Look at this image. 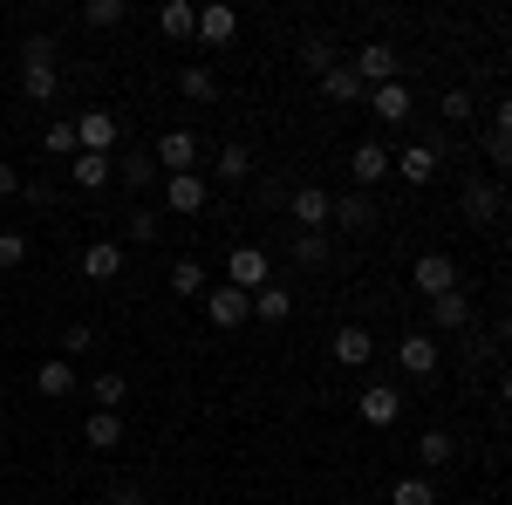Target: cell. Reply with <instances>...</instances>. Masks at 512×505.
<instances>
[{
  "label": "cell",
  "mask_w": 512,
  "mask_h": 505,
  "mask_svg": "<svg viewBox=\"0 0 512 505\" xmlns=\"http://www.w3.org/2000/svg\"><path fill=\"white\" fill-rule=\"evenodd\" d=\"M21 89H28L35 103H55L62 69H55V41H48V35H28V41H21Z\"/></svg>",
  "instance_id": "obj_1"
},
{
  "label": "cell",
  "mask_w": 512,
  "mask_h": 505,
  "mask_svg": "<svg viewBox=\"0 0 512 505\" xmlns=\"http://www.w3.org/2000/svg\"><path fill=\"white\" fill-rule=\"evenodd\" d=\"M226 287H239V294L274 287V260H267L260 246H233V260H226Z\"/></svg>",
  "instance_id": "obj_2"
},
{
  "label": "cell",
  "mask_w": 512,
  "mask_h": 505,
  "mask_svg": "<svg viewBox=\"0 0 512 505\" xmlns=\"http://www.w3.org/2000/svg\"><path fill=\"white\" fill-rule=\"evenodd\" d=\"M396 62H403V55H396L390 41H362V48L349 55V69L362 76V89H383V82H396Z\"/></svg>",
  "instance_id": "obj_3"
},
{
  "label": "cell",
  "mask_w": 512,
  "mask_h": 505,
  "mask_svg": "<svg viewBox=\"0 0 512 505\" xmlns=\"http://www.w3.org/2000/svg\"><path fill=\"white\" fill-rule=\"evenodd\" d=\"M205 314H212V328H246V314H253V294H239V287H205Z\"/></svg>",
  "instance_id": "obj_4"
},
{
  "label": "cell",
  "mask_w": 512,
  "mask_h": 505,
  "mask_svg": "<svg viewBox=\"0 0 512 505\" xmlns=\"http://www.w3.org/2000/svg\"><path fill=\"white\" fill-rule=\"evenodd\" d=\"M396 171V157L383 151V144H355L349 151V178H355V192H369V185H383Z\"/></svg>",
  "instance_id": "obj_5"
},
{
  "label": "cell",
  "mask_w": 512,
  "mask_h": 505,
  "mask_svg": "<svg viewBox=\"0 0 512 505\" xmlns=\"http://www.w3.org/2000/svg\"><path fill=\"white\" fill-rule=\"evenodd\" d=\"M328 212H335V198L321 192V185H301V192L287 198V219H294L301 233H321V226H328Z\"/></svg>",
  "instance_id": "obj_6"
},
{
  "label": "cell",
  "mask_w": 512,
  "mask_h": 505,
  "mask_svg": "<svg viewBox=\"0 0 512 505\" xmlns=\"http://www.w3.org/2000/svg\"><path fill=\"white\" fill-rule=\"evenodd\" d=\"M458 205H465V219H472V226H492V219L506 212V192H499L492 178H472V185L458 192Z\"/></svg>",
  "instance_id": "obj_7"
},
{
  "label": "cell",
  "mask_w": 512,
  "mask_h": 505,
  "mask_svg": "<svg viewBox=\"0 0 512 505\" xmlns=\"http://www.w3.org/2000/svg\"><path fill=\"white\" fill-rule=\"evenodd\" d=\"M410 280H417V294H424V301H437V294H451V287H458V267H451V253H424V260L410 267Z\"/></svg>",
  "instance_id": "obj_8"
},
{
  "label": "cell",
  "mask_w": 512,
  "mask_h": 505,
  "mask_svg": "<svg viewBox=\"0 0 512 505\" xmlns=\"http://www.w3.org/2000/svg\"><path fill=\"white\" fill-rule=\"evenodd\" d=\"M76 144L96 151V157H110L117 151V117H110V110H82L76 117Z\"/></svg>",
  "instance_id": "obj_9"
},
{
  "label": "cell",
  "mask_w": 512,
  "mask_h": 505,
  "mask_svg": "<svg viewBox=\"0 0 512 505\" xmlns=\"http://www.w3.org/2000/svg\"><path fill=\"white\" fill-rule=\"evenodd\" d=\"M205 178H198V171H171V178H164V205H171V212H185V219H192V212H205Z\"/></svg>",
  "instance_id": "obj_10"
},
{
  "label": "cell",
  "mask_w": 512,
  "mask_h": 505,
  "mask_svg": "<svg viewBox=\"0 0 512 505\" xmlns=\"http://www.w3.org/2000/svg\"><path fill=\"white\" fill-rule=\"evenodd\" d=\"M151 157L164 164V178H171V171H198V137H192V130H164Z\"/></svg>",
  "instance_id": "obj_11"
},
{
  "label": "cell",
  "mask_w": 512,
  "mask_h": 505,
  "mask_svg": "<svg viewBox=\"0 0 512 505\" xmlns=\"http://www.w3.org/2000/svg\"><path fill=\"white\" fill-rule=\"evenodd\" d=\"M82 273H89L96 287H110V280L123 273V246L117 239H89V246H82Z\"/></svg>",
  "instance_id": "obj_12"
},
{
  "label": "cell",
  "mask_w": 512,
  "mask_h": 505,
  "mask_svg": "<svg viewBox=\"0 0 512 505\" xmlns=\"http://www.w3.org/2000/svg\"><path fill=\"white\" fill-rule=\"evenodd\" d=\"M396 417H403V389H390V383H369V389H362V424L390 430Z\"/></svg>",
  "instance_id": "obj_13"
},
{
  "label": "cell",
  "mask_w": 512,
  "mask_h": 505,
  "mask_svg": "<svg viewBox=\"0 0 512 505\" xmlns=\"http://www.w3.org/2000/svg\"><path fill=\"white\" fill-rule=\"evenodd\" d=\"M328 355H335V362H342V369H362V362H369V355H376V335H369V328H335V342H328Z\"/></svg>",
  "instance_id": "obj_14"
},
{
  "label": "cell",
  "mask_w": 512,
  "mask_h": 505,
  "mask_svg": "<svg viewBox=\"0 0 512 505\" xmlns=\"http://www.w3.org/2000/svg\"><path fill=\"white\" fill-rule=\"evenodd\" d=\"M396 362H403V376H437V342L417 328V335L396 342Z\"/></svg>",
  "instance_id": "obj_15"
},
{
  "label": "cell",
  "mask_w": 512,
  "mask_h": 505,
  "mask_svg": "<svg viewBox=\"0 0 512 505\" xmlns=\"http://www.w3.org/2000/svg\"><path fill=\"white\" fill-rule=\"evenodd\" d=\"M437 164H444V157H437L431 144H410V151H396V178H403V185H431Z\"/></svg>",
  "instance_id": "obj_16"
},
{
  "label": "cell",
  "mask_w": 512,
  "mask_h": 505,
  "mask_svg": "<svg viewBox=\"0 0 512 505\" xmlns=\"http://www.w3.org/2000/svg\"><path fill=\"white\" fill-rule=\"evenodd\" d=\"M328 219H335V226H349V233H369V226H376V198H369V192H342Z\"/></svg>",
  "instance_id": "obj_17"
},
{
  "label": "cell",
  "mask_w": 512,
  "mask_h": 505,
  "mask_svg": "<svg viewBox=\"0 0 512 505\" xmlns=\"http://www.w3.org/2000/svg\"><path fill=\"white\" fill-rule=\"evenodd\" d=\"M117 178H123V192H151V185H158V157L151 151H123Z\"/></svg>",
  "instance_id": "obj_18"
},
{
  "label": "cell",
  "mask_w": 512,
  "mask_h": 505,
  "mask_svg": "<svg viewBox=\"0 0 512 505\" xmlns=\"http://www.w3.org/2000/svg\"><path fill=\"white\" fill-rule=\"evenodd\" d=\"M233 35H239L233 7H198V41H205V48H226Z\"/></svg>",
  "instance_id": "obj_19"
},
{
  "label": "cell",
  "mask_w": 512,
  "mask_h": 505,
  "mask_svg": "<svg viewBox=\"0 0 512 505\" xmlns=\"http://www.w3.org/2000/svg\"><path fill=\"white\" fill-rule=\"evenodd\" d=\"M369 117H383L396 130V123L410 117V89L403 82H383V89H369Z\"/></svg>",
  "instance_id": "obj_20"
},
{
  "label": "cell",
  "mask_w": 512,
  "mask_h": 505,
  "mask_svg": "<svg viewBox=\"0 0 512 505\" xmlns=\"http://www.w3.org/2000/svg\"><path fill=\"white\" fill-rule=\"evenodd\" d=\"M321 96H328V103H369V89H362V76H355L349 62H335V69L321 76Z\"/></svg>",
  "instance_id": "obj_21"
},
{
  "label": "cell",
  "mask_w": 512,
  "mask_h": 505,
  "mask_svg": "<svg viewBox=\"0 0 512 505\" xmlns=\"http://www.w3.org/2000/svg\"><path fill=\"white\" fill-rule=\"evenodd\" d=\"M158 28L171 41H198V7H192V0H164V7H158Z\"/></svg>",
  "instance_id": "obj_22"
},
{
  "label": "cell",
  "mask_w": 512,
  "mask_h": 505,
  "mask_svg": "<svg viewBox=\"0 0 512 505\" xmlns=\"http://www.w3.org/2000/svg\"><path fill=\"white\" fill-rule=\"evenodd\" d=\"M35 389H41V396H48V403H62V396L76 389V369H69L62 355H48V362H41V369H35Z\"/></svg>",
  "instance_id": "obj_23"
},
{
  "label": "cell",
  "mask_w": 512,
  "mask_h": 505,
  "mask_svg": "<svg viewBox=\"0 0 512 505\" xmlns=\"http://www.w3.org/2000/svg\"><path fill=\"white\" fill-rule=\"evenodd\" d=\"M110 171H117V164H110V157H96V151H76V164H69V178H76L82 192H103V185H110Z\"/></svg>",
  "instance_id": "obj_24"
},
{
  "label": "cell",
  "mask_w": 512,
  "mask_h": 505,
  "mask_svg": "<svg viewBox=\"0 0 512 505\" xmlns=\"http://www.w3.org/2000/svg\"><path fill=\"white\" fill-rule=\"evenodd\" d=\"M82 437H89L96 451H117V444H123V417H117V410H89V424H82Z\"/></svg>",
  "instance_id": "obj_25"
},
{
  "label": "cell",
  "mask_w": 512,
  "mask_h": 505,
  "mask_svg": "<svg viewBox=\"0 0 512 505\" xmlns=\"http://www.w3.org/2000/svg\"><path fill=\"white\" fill-rule=\"evenodd\" d=\"M178 89H185L192 103H219V76H212L205 62H185V69H178Z\"/></svg>",
  "instance_id": "obj_26"
},
{
  "label": "cell",
  "mask_w": 512,
  "mask_h": 505,
  "mask_svg": "<svg viewBox=\"0 0 512 505\" xmlns=\"http://www.w3.org/2000/svg\"><path fill=\"white\" fill-rule=\"evenodd\" d=\"M465 321H472V301H465L458 287H451V294H437V301H431V328H465Z\"/></svg>",
  "instance_id": "obj_27"
},
{
  "label": "cell",
  "mask_w": 512,
  "mask_h": 505,
  "mask_svg": "<svg viewBox=\"0 0 512 505\" xmlns=\"http://www.w3.org/2000/svg\"><path fill=\"white\" fill-rule=\"evenodd\" d=\"M390 505H437V485L424 478V471H410V478L390 485Z\"/></svg>",
  "instance_id": "obj_28"
},
{
  "label": "cell",
  "mask_w": 512,
  "mask_h": 505,
  "mask_svg": "<svg viewBox=\"0 0 512 505\" xmlns=\"http://www.w3.org/2000/svg\"><path fill=\"white\" fill-rule=\"evenodd\" d=\"M41 151H48V157H69V164H76V151H82V144H76V123L55 117L48 130H41Z\"/></svg>",
  "instance_id": "obj_29"
},
{
  "label": "cell",
  "mask_w": 512,
  "mask_h": 505,
  "mask_svg": "<svg viewBox=\"0 0 512 505\" xmlns=\"http://www.w3.org/2000/svg\"><path fill=\"white\" fill-rule=\"evenodd\" d=\"M451 451H458V437H451V430H424V437H417V458H424V471L451 465Z\"/></svg>",
  "instance_id": "obj_30"
},
{
  "label": "cell",
  "mask_w": 512,
  "mask_h": 505,
  "mask_svg": "<svg viewBox=\"0 0 512 505\" xmlns=\"http://www.w3.org/2000/svg\"><path fill=\"white\" fill-rule=\"evenodd\" d=\"M253 314H260V321H287V314H294V294H287V287H260V294H253Z\"/></svg>",
  "instance_id": "obj_31"
},
{
  "label": "cell",
  "mask_w": 512,
  "mask_h": 505,
  "mask_svg": "<svg viewBox=\"0 0 512 505\" xmlns=\"http://www.w3.org/2000/svg\"><path fill=\"white\" fill-rule=\"evenodd\" d=\"M89 396H96V410H117L123 396H130V383H123L117 369H103V376H96V383H89Z\"/></svg>",
  "instance_id": "obj_32"
},
{
  "label": "cell",
  "mask_w": 512,
  "mask_h": 505,
  "mask_svg": "<svg viewBox=\"0 0 512 505\" xmlns=\"http://www.w3.org/2000/svg\"><path fill=\"white\" fill-rule=\"evenodd\" d=\"M219 178H226V185L253 178V157H246V144H226V151H219Z\"/></svg>",
  "instance_id": "obj_33"
},
{
  "label": "cell",
  "mask_w": 512,
  "mask_h": 505,
  "mask_svg": "<svg viewBox=\"0 0 512 505\" xmlns=\"http://www.w3.org/2000/svg\"><path fill=\"white\" fill-rule=\"evenodd\" d=\"M171 294H205V267L198 260H171Z\"/></svg>",
  "instance_id": "obj_34"
},
{
  "label": "cell",
  "mask_w": 512,
  "mask_h": 505,
  "mask_svg": "<svg viewBox=\"0 0 512 505\" xmlns=\"http://www.w3.org/2000/svg\"><path fill=\"white\" fill-rule=\"evenodd\" d=\"M28 260V233H14V226H0V273H14Z\"/></svg>",
  "instance_id": "obj_35"
},
{
  "label": "cell",
  "mask_w": 512,
  "mask_h": 505,
  "mask_svg": "<svg viewBox=\"0 0 512 505\" xmlns=\"http://www.w3.org/2000/svg\"><path fill=\"white\" fill-rule=\"evenodd\" d=\"M123 14H130L123 0H89V7H82V21H89V28H117Z\"/></svg>",
  "instance_id": "obj_36"
},
{
  "label": "cell",
  "mask_w": 512,
  "mask_h": 505,
  "mask_svg": "<svg viewBox=\"0 0 512 505\" xmlns=\"http://www.w3.org/2000/svg\"><path fill=\"white\" fill-rule=\"evenodd\" d=\"M89 349H96V328H89V321L62 328V362H69V355H89Z\"/></svg>",
  "instance_id": "obj_37"
},
{
  "label": "cell",
  "mask_w": 512,
  "mask_h": 505,
  "mask_svg": "<svg viewBox=\"0 0 512 505\" xmlns=\"http://www.w3.org/2000/svg\"><path fill=\"white\" fill-rule=\"evenodd\" d=\"M294 260H301V267H321V260H328V239H321V233H301V239H294Z\"/></svg>",
  "instance_id": "obj_38"
},
{
  "label": "cell",
  "mask_w": 512,
  "mask_h": 505,
  "mask_svg": "<svg viewBox=\"0 0 512 505\" xmlns=\"http://www.w3.org/2000/svg\"><path fill=\"white\" fill-rule=\"evenodd\" d=\"M301 62H308V69H315V76H328V69H335V62H342V55H335V48H328V41H308V48H301Z\"/></svg>",
  "instance_id": "obj_39"
},
{
  "label": "cell",
  "mask_w": 512,
  "mask_h": 505,
  "mask_svg": "<svg viewBox=\"0 0 512 505\" xmlns=\"http://www.w3.org/2000/svg\"><path fill=\"white\" fill-rule=\"evenodd\" d=\"M123 239L151 246V239H158V219H151V212H130V219H123Z\"/></svg>",
  "instance_id": "obj_40"
},
{
  "label": "cell",
  "mask_w": 512,
  "mask_h": 505,
  "mask_svg": "<svg viewBox=\"0 0 512 505\" xmlns=\"http://www.w3.org/2000/svg\"><path fill=\"white\" fill-rule=\"evenodd\" d=\"M437 110H444L451 123H465V117H472V89H444V103H437Z\"/></svg>",
  "instance_id": "obj_41"
},
{
  "label": "cell",
  "mask_w": 512,
  "mask_h": 505,
  "mask_svg": "<svg viewBox=\"0 0 512 505\" xmlns=\"http://www.w3.org/2000/svg\"><path fill=\"white\" fill-rule=\"evenodd\" d=\"M485 157H492L499 171H512V137H499V130H485Z\"/></svg>",
  "instance_id": "obj_42"
},
{
  "label": "cell",
  "mask_w": 512,
  "mask_h": 505,
  "mask_svg": "<svg viewBox=\"0 0 512 505\" xmlns=\"http://www.w3.org/2000/svg\"><path fill=\"white\" fill-rule=\"evenodd\" d=\"M492 130H499V137H512V96H506V103H492Z\"/></svg>",
  "instance_id": "obj_43"
},
{
  "label": "cell",
  "mask_w": 512,
  "mask_h": 505,
  "mask_svg": "<svg viewBox=\"0 0 512 505\" xmlns=\"http://www.w3.org/2000/svg\"><path fill=\"white\" fill-rule=\"evenodd\" d=\"M110 505H151V499H144L137 485H117V492H110Z\"/></svg>",
  "instance_id": "obj_44"
},
{
  "label": "cell",
  "mask_w": 512,
  "mask_h": 505,
  "mask_svg": "<svg viewBox=\"0 0 512 505\" xmlns=\"http://www.w3.org/2000/svg\"><path fill=\"white\" fill-rule=\"evenodd\" d=\"M21 192V171H14V164H0V198H14Z\"/></svg>",
  "instance_id": "obj_45"
},
{
  "label": "cell",
  "mask_w": 512,
  "mask_h": 505,
  "mask_svg": "<svg viewBox=\"0 0 512 505\" xmlns=\"http://www.w3.org/2000/svg\"><path fill=\"white\" fill-rule=\"evenodd\" d=\"M499 396H506V403H512V376H499Z\"/></svg>",
  "instance_id": "obj_46"
},
{
  "label": "cell",
  "mask_w": 512,
  "mask_h": 505,
  "mask_svg": "<svg viewBox=\"0 0 512 505\" xmlns=\"http://www.w3.org/2000/svg\"><path fill=\"white\" fill-rule=\"evenodd\" d=\"M506 342H512V314H506Z\"/></svg>",
  "instance_id": "obj_47"
},
{
  "label": "cell",
  "mask_w": 512,
  "mask_h": 505,
  "mask_svg": "<svg viewBox=\"0 0 512 505\" xmlns=\"http://www.w3.org/2000/svg\"><path fill=\"white\" fill-rule=\"evenodd\" d=\"M0 458H7V437H0Z\"/></svg>",
  "instance_id": "obj_48"
},
{
  "label": "cell",
  "mask_w": 512,
  "mask_h": 505,
  "mask_svg": "<svg viewBox=\"0 0 512 505\" xmlns=\"http://www.w3.org/2000/svg\"><path fill=\"white\" fill-rule=\"evenodd\" d=\"M96 505H110V499H96Z\"/></svg>",
  "instance_id": "obj_49"
}]
</instances>
